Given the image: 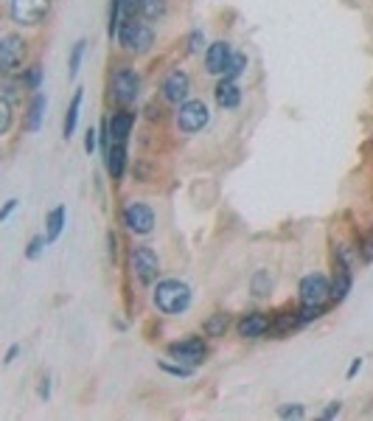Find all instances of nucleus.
I'll use <instances>...</instances> for the list:
<instances>
[{
	"mask_svg": "<svg viewBox=\"0 0 373 421\" xmlns=\"http://www.w3.org/2000/svg\"><path fill=\"white\" fill-rule=\"evenodd\" d=\"M227 326H230V314H227V312H213V314L202 323V331H205L208 337H224Z\"/></svg>",
	"mask_w": 373,
	"mask_h": 421,
	"instance_id": "obj_22",
	"label": "nucleus"
},
{
	"mask_svg": "<svg viewBox=\"0 0 373 421\" xmlns=\"http://www.w3.org/2000/svg\"><path fill=\"white\" fill-rule=\"evenodd\" d=\"M210 121V112H208V104L199 101V98H188L179 104L177 109V129L185 132V135H194L199 129H205Z\"/></svg>",
	"mask_w": 373,
	"mask_h": 421,
	"instance_id": "obj_3",
	"label": "nucleus"
},
{
	"mask_svg": "<svg viewBox=\"0 0 373 421\" xmlns=\"http://www.w3.org/2000/svg\"><path fill=\"white\" fill-rule=\"evenodd\" d=\"M140 6H143V0H121L123 20H135V17L140 14Z\"/></svg>",
	"mask_w": 373,
	"mask_h": 421,
	"instance_id": "obj_33",
	"label": "nucleus"
},
{
	"mask_svg": "<svg viewBox=\"0 0 373 421\" xmlns=\"http://www.w3.org/2000/svg\"><path fill=\"white\" fill-rule=\"evenodd\" d=\"M50 11V0H8V17L17 25H39Z\"/></svg>",
	"mask_w": 373,
	"mask_h": 421,
	"instance_id": "obj_4",
	"label": "nucleus"
},
{
	"mask_svg": "<svg viewBox=\"0 0 373 421\" xmlns=\"http://www.w3.org/2000/svg\"><path fill=\"white\" fill-rule=\"evenodd\" d=\"M45 107H48V98L42 93H34L31 101H28V112H25V132H36L39 123H42V115H45Z\"/></svg>",
	"mask_w": 373,
	"mask_h": 421,
	"instance_id": "obj_18",
	"label": "nucleus"
},
{
	"mask_svg": "<svg viewBox=\"0 0 373 421\" xmlns=\"http://www.w3.org/2000/svg\"><path fill=\"white\" fill-rule=\"evenodd\" d=\"M359 370H362V356H353V359H351V365H348V373H345V376H348V379H353Z\"/></svg>",
	"mask_w": 373,
	"mask_h": 421,
	"instance_id": "obj_39",
	"label": "nucleus"
},
{
	"mask_svg": "<svg viewBox=\"0 0 373 421\" xmlns=\"http://www.w3.org/2000/svg\"><path fill=\"white\" fill-rule=\"evenodd\" d=\"M95 146H98V132L90 126V129L84 132V152H87V154H93V152H95Z\"/></svg>",
	"mask_w": 373,
	"mask_h": 421,
	"instance_id": "obj_36",
	"label": "nucleus"
},
{
	"mask_svg": "<svg viewBox=\"0 0 373 421\" xmlns=\"http://www.w3.org/2000/svg\"><path fill=\"white\" fill-rule=\"evenodd\" d=\"M36 393H39L42 401L50 399V376H42V379H39V390H36Z\"/></svg>",
	"mask_w": 373,
	"mask_h": 421,
	"instance_id": "obj_37",
	"label": "nucleus"
},
{
	"mask_svg": "<svg viewBox=\"0 0 373 421\" xmlns=\"http://www.w3.org/2000/svg\"><path fill=\"white\" fill-rule=\"evenodd\" d=\"M323 314H325V303H300V309H297L300 323H314Z\"/></svg>",
	"mask_w": 373,
	"mask_h": 421,
	"instance_id": "obj_25",
	"label": "nucleus"
},
{
	"mask_svg": "<svg viewBox=\"0 0 373 421\" xmlns=\"http://www.w3.org/2000/svg\"><path fill=\"white\" fill-rule=\"evenodd\" d=\"M65 219H67V208H65V205H56V208L45 216V236H48V241H56V239L62 236Z\"/></svg>",
	"mask_w": 373,
	"mask_h": 421,
	"instance_id": "obj_20",
	"label": "nucleus"
},
{
	"mask_svg": "<svg viewBox=\"0 0 373 421\" xmlns=\"http://www.w3.org/2000/svg\"><path fill=\"white\" fill-rule=\"evenodd\" d=\"M351 286H353V272H351V264H345V261H339L337 258V269H334V281H331V298L339 303V300H345L348 298V292H351Z\"/></svg>",
	"mask_w": 373,
	"mask_h": 421,
	"instance_id": "obj_14",
	"label": "nucleus"
},
{
	"mask_svg": "<svg viewBox=\"0 0 373 421\" xmlns=\"http://www.w3.org/2000/svg\"><path fill=\"white\" fill-rule=\"evenodd\" d=\"M118 42L126 48V51H135V53H146L154 42V31L140 22V20H123L121 22V31H118Z\"/></svg>",
	"mask_w": 373,
	"mask_h": 421,
	"instance_id": "obj_2",
	"label": "nucleus"
},
{
	"mask_svg": "<svg viewBox=\"0 0 373 421\" xmlns=\"http://www.w3.org/2000/svg\"><path fill=\"white\" fill-rule=\"evenodd\" d=\"M104 163H107V171L112 180L123 177V168H126V143H109V149L104 152Z\"/></svg>",
	"mask_w": 373,
	"mask_h": 421,
	"instance_id": "obj_17",
	"label": "nucleus"
},
{
	"mask_svg": "<svg viewBox=\"0 0 373 421\" xmlns=\"http://www.w3.org/2000/svg\"><path fill=\"white\" fill-rule=\"evenodd\" d=\"M129 264H132V272H135V278L140 281V283H154L157 281V272H160V261H157V253L151 250V247H146V244H140V247H132V253H129Z\"/></svg>",
	"mask_w": 373,
	"mask_h": 421,
	"instance_id": "obj_5",
	"label": "nucleus"
},
{
	"mask_svg": "<svg viewBox=\"0 0 373 421\" xmlns=\"http://www.w3.org/2000/svg\"><path fill=\"white\" fill-rule=\"evenodd\" d=\"M17 354H20V345L14 342V345H8V351H6V359H3V362H6V365H11V362L17 359Z\"/></svg>",
	"mask_w": 373,
	"mask_h": 421,
	"instance_id": "obj_41",
	"label": "nucleus"
},
{
	"mask_svg": "<svg viewBox=\"0 0 373 421\" xmlns=\"http://www.w3.org/2000/svg\"><path fill=\"white\" fill-rule=\"evenodd\" d=\"M11 126V101L0 98V135H6Z\"/></svg>",
	"mask_w": 373,
	"mask_h": 421,
	"instance_id": "obj_31",
	"label": "nucleus"
},
{
	"mask_svg": "<svg viewBox=\"0 0 373 421\" xmlns=\"http://www.w3.org/2000/svg\"><path fill=\"white\" fill-rule=\"evenodd\" d=\"M160 93H163V98H165L168 104H177V107H179L182 101H188V93H191V76H188L185 70L174 67V70L163 79Z\"/></svg>",
	"mask_w": 373,
	"mask_h": 421,
	"instance_id": "obj_10",
	"label": "nucleus"
},
{
	"mask_svg": "<svg viewBox=\"0 0 373 421\" xmlns=\"http://www.w3.org/2000/svg\"><path fill=\"white\" fill-rule=\"evenodd\" d=\"M244 67H247V56H244V53H233V59H230L224 76H227V79H238V76L244 73Z\"/></svg>",
	"mask_w": 373,
	"mask_h": 421,
	"instance_id": "obj_27",
	"label": "nucleus"
},
{
	"mask_svg": "<svg viewBox=\"0 0 373 421\" xmlns=\"http://www.w3.org/2000/svg\"><path fill=\"white\" fill-rule=\"evenodd\" d=\"M202 45H205V34L196 28V31H191L188 34V51L191 53H196V51H202Z\"/></svg>",
	"mask_w": 373,
	"mask_h": 421,
	"instance_id": "obj_34",
	"label": "nucleus"
},
{
	"mask_svg": "<svg viewBox=\"0 0 373 421\" xmlns=\"http://www.w3.org/2000/svg\"><path fill=\"white\" fill-rule=\"evenodd\" d=\"M121 222L126 225V230H132L137 236H146V233L154 230V210L143 202H129L121 210Z\"/></svg>",
	"mask_w": 373,
	"mask_h": 421,
	"instance_id": "obj_8",
	"label": "nucleus"
},
{
	"mask_svg": "<svg viewBox=\"0 0 373 421\" xmlns=\"http://www.w3.org/2000/svg\"><path fill=\"white\" fill-rule=\"evenodd\" d=\"M151 300L163 314H182L191 306V286L179 278L157 281V286L151 292Z\"/></svg>",
	"mask_w": 373,
	"mask_h": 421,
	"instance_id": "obj_1",
	"label": "nucleus"
},
{
	"mask_svg": "<svg viewBox=\"0 0 373 421\" xmlns=\"http://www.w3.org/2000/svg\"><path fill=\"white\" fill-rule=\"evenodd\" d=\"M107 244H109V255L115 258V255H118V239H115V233L107 236Z\"/></svg>",
	"mask_w": 373,
	"mask_h": 421,
	"instance_id": "obj_42",
	"label": "nucleus"
},
{
	"mask_svg": "<svg viewBox=\"0 0 373 421\" xmlns=\"http://www.w3.org/2000/svg\"><path fill=\"white\" fill-rule=\"evenodd\" d=\"M216 104L224 107V109H236L241 104V87H238L236 79L222 76V81L216 84Z\"/></svg>",
	"mask_w": 373,
	"mask_h": 421,
	"instance_id": "obj_15",
	"label": "nucleus"
},
{
	"mask_svg": "<svg viewBox=\"0 0 373 421\" xmlns=\"http://www.w3.org/2000/svg\"><path fill=\"white\" fill-rule=\"evenodd\" d=\"M22 84L28 90H39V84H42V65H31L25 70V76H22Z\"/></svg>",
	"mask_w": 373,
	"mask_h": 421,
	"instance_id": "obj_28",
	"label": "nucleus"
},
{
	"mask_svg": "<svg viewBox=\"0 0 373 421\" xmlns=\"http://www.w3.org/2000/svg\"><path fill=\"white\" fill-rule=\"evenodd\" d=\"M297 326H300V317H297V312H278V314L272 317V323H269V334H278V337H283V334L294 331Z\"/></svg>",
	"mask_w": 373,
	"mask_h": 421,
	"instance_id": "obj_21",
	"label": "nucleus"
},
{
	"mask_svg": "<svg viewBox=\"0 0 373 421\" xmlns=\"http://www.w3.org/2000/svg\"><path fill=\"white\" fill-rule=\"evenodd\" d=\"M81 101H84V87H76L70 104H67V112H65V123H62V135L70 138L76 132V123H79V109H81Z\"/></svg>",
	"mask_w": 373,
	"mask_h": 421,
	"instance_id": "obj_19",
	"label": "nucleus"
},
{
	"mask_svg": "<svg viewBox=\"0 0 373 421\" xmlns=\"http://www.w3.org/2000/svg\"><path fill=\"white\" fill-rule=\"evenodd\" d=\"M14 208H17V199H14V196L6 199V205H3V210H0V222H6V219L14 213Z\"/></svg>",
	"mask_w": 373,
	"mask_h": 421,
	"instance_id": "obj_38",
	"label": "nucleus"
},
{
	"mask_svg": "<svg viewBox=\"0 0 373 421\" xmlns=\"http://www.w3.org/2000/svg\"><path fill=\"white\" fill-rule=\"evenodd\" d=\"M230 59H233V48H230V42H224V39L210 42V45H208V51H205V70H208L210 76H224V70H227Z\"/></svg>",
	"mask_w": 373,
	"mask_h": 421,
	"instance_id": "obj_12",
	"label": "nucleus"
},
{
	"mask_svg": "<svg viewBox=\"0 0 373 421\" xmlns=\"http://www.w3.org/2000/svg\"><path fill=\"white\" fill-rule=\"evenodd\" d=\"M160 370H165V373H171V376H191V373H194V368H191V365H182V362H177V365L160 362Z\"/></svg>",
	"mask_w": 373,
	"mask_h": 421,
	"instance_id": "obj_32",
	"label": "nucleus"
},
{
	"mask_svg": "<svg viewBox=\"0 0 373 421\" xmlns=\"http://www.w3.org/2000/svg\"><path fill=\"white\" fill-rule=\"evenodd\" d=\"M45 244H50V241H48V236H34V239L28 241V247H25V258H28V261H36V258H39V253L45 250Z\"/></svg>",
	"mask_w": 373,
	"mask_h": 421,
	"instance_id": "obj_29",
	"label": "nucleus"
},
{
	"mask_svg": "<svg viewBox=\"0 0 373 421\" xmlns=\"http://www.w3.org/2000/svg\"><path fill=\"white\" fill-rule=\"evenodd\" d=\"M22 59H25V42H22V36L6 31L0 36V70L11 73V70H17L22 65Z\"/></svg>",
	"mask_w": 373,
	"mask_h": 421,
	"instance_id": "obj_9",
	"label": "nucleus"
},
{
	"mask_svg": "<svg viewBox=\"0 0 373 421\" xmlns=\"http://www.w3.org/2000/svg\"><path fill=\"white\" fill-rule=\"evenodd\" d=\"M137 95H140V76L132 67H118L112 76V98L121 107H129L137 101Z\"/></svg>",
	"mask_w": 373,
	"mask_h": 421,
	"instance_id": "obj_6",
	"label": "nucleus"
},
{
	"mask_svg": "<svg viewBox=\"0 0 373 421\" xmlns=\"http://www.w3.org/2000/svg\"><path fill=\"white\" fill-rule=\"evenodd\" d=\"M359 255H362V261H373V233L362 239V244H359Z\"/></svg>",
	"mask_w": 373,
	"mask_h": 421,
	"instance_id": "obj_35",
	"label": "nucleus"
},
{
	"mask_svg": "<svg viewBox=\"0 0 373 421\" xmlns=\"http://www.w3.org/2000/svg\"><path fill=\"white\" fill-rule=\"evenodd\" d=\"M163 11H165V0H143V6H140V14L146 20H157V17H163Z\"/></svg>",
	"mask_w": 373,
	"mask_h": 421,
	"instance_id": "obj_26",
	"label": "nucleus"
},
{
	"mask_svg": "<svg viewBox=\"0 0 373 421\" xmlns=\"http://www.w3.org/2000/svg\"><path fill=\"white\" fill-rule=\"evenodd\" d=\"M297 292H300V303H325L331 298V281L323 272H311L300 281Z\"/></svg>",
	"mask_w": 373,
	"mask_h": 421,
	"instance_id": "obj_11",
	"label": "nucleus"
},
{
	"mask_svg": "<svg viewBox=\"0 0 373 421\" xmlns=\"http://www.w3.org/2000/svg\"><path fill=\"white\" fill-rule=\"evenodd\" d=\"M132 123H135V115L129 109L112 112V118H109V143H126V138L132 132Z\"/></svg>",
	"mask_w": 373,
	"mask_h": 421,
	"instance_id": "obj_16",
	"label": "nucleus"
},
{
	"mask_svg": "<svg viewBox=\"0 0 373 421\" xmlns=\"http://www.w3.org/2000/svg\"><path fill=\"white\" fill-rule=\"evenodd\" d=\"M168 356L171 359H177V362H182V365H191V368H196V365H202L205 362V356H208V345H205V340H199V337H185V340H177V342H168Z\"/></svg>",
	"mask_w": 373,
	"mask_h": 421,
	"instance_id": "obj_7",
	"label": "nucleus"
},
{
	"mask_svg": "<svg viewBox=\"0 0 373 421\" xmlns=\"http://www.w3.org/2000/svg\"><path fill=\"white\" fill-rule=\"evenodd\" d=\"M269 317L264 314V312H250V314H244L238 323H236V331L241 334V337H247V340H258V337H264L266 331H269Z\"/></svg>",
	"mask_w": 373,
	"mask_h": 421,
	"instance_id": "obj_13",
	"label": "nucleus"
},
{
	"mask_svg": "<svg viewBox=\"0 0 373 421\" xmlns=\"http://www.w3.org/2000/svg\"><path fill=\"white\" fill-rule=\"evenodd\" d=\"M250 286H252V295H255V298H266V295H269V289H272V278H269V272H266V269H258V272L252 275Z\"/></svg>",
	"mask_w": 373,
	"mask_h": 421,
	"instance_id": "obj_24",
	"label": "nucleus"
},
{
	"mask_svg": "<svg viewBox=\"0 0 373 421\" xmlns=\"http://www.w3.org/2000/svg\"><path fill=\"white\" fill-rule=\"evenodd\" d=\"M84 51H87V39H76L73 48H70V59H67V76L76 79L79 67H81V59H84Z\"/></svg>",
	"mask_w": 373,
	"mask_h": 421,
	"instance_id": "obj_23",
	"label": "nucleus"
},
{
	"mask_svg": "<svg viewBox=\"0 0 373 421\" xmlns=\"http://www.w3.org/2000/svg\"><path fill=\"white\" fill-rule=\"evenodd\" d=\"M339 410H342V404H339V401H331V404L323 410V418H334V415H339Z\"/></svg>",
	"mask_w": 373,
	"mask_h": 421,
	"instance_id": "obj_40",
	"label": "nucleus"
},
{
	"mask_svg": "<svg viewBox=\"0 0 373 421\" xmlns=\"http://www.w3.org/2000/svg\"><path fill=\"white\" fill-rule=\"evenodd\" d=\"M278 415H280V418H303V415H306V407H303V404H297V401H292V404H280V407H278Z\"/></svg>",
	"mask_w": 373,
	"mask_h": 421,
	"instance_id": "obj_30",
	"label": "nucleus"
}]
</instances>
